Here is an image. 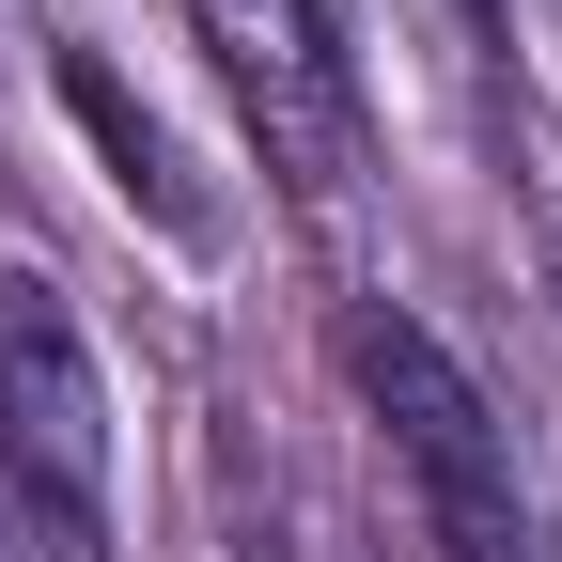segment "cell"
Listing matches in <instances>:
<instances>
[{
    "label": "cell",
    "mask_w": 562,
    "mask_h": 562,
    "mask_svg": "<svg viewBox=\"0 0 562 562\" xmlns=\"http://www.w3.org/2000/svg\"><path fill=\"white\" fill-rule=\"evenodd\" d=\"M344 391L375 406V438H391V469H406L422 531H438V562H531L516 438H501V406L469 391V360H453L422 313H391V297L344 313Z\"/></svg>",
    "instance_id": "1"
},
{
    "label": "cell",
    "mask_w": 562,
    "mask_h": 562,
    "mask_svg": "<svg viewBox=\"0 0 562 562\" xmlns=\"http://www.w3.org/2000/svg\"><path fill=\"white\" fill-rule=\"evenodd\" d=\"M453 16H484V32H501V0H453Z\"/></svg>",
    "instance_id": "5"
},
{
    "label": "cell",
    "mask_w": 562,
    "mask_h": 562,
    "mask_svg": "<svg viewBox=\"0 0 562 562\" xmlns=\"http://www.w3.org/2000/svg\"><path fill=\"white\" fill-rule=\"evenodd\" d=\"M0 501L63 562H94V531H110V375L63 313V281H32V266H0Z\"/></svg>",
    "instance_id": "2"
},
{
    "label": "cell",
    "mask_w": 562,
    "mask_h": 562,
    "mask_svg": "<svg viewBox=\"0 0 562 562\" xmlns=\"http://www.w3.org/2000/svg\"><path fill=\"white\" fill-rule=\"evenodd\" d=\"M63 110H79V125L110 140V172H125V203H157L172 235H203V188L172 172V140H157V110H125V94H110V63H94V47H63Z\"/></svg>",
    "instance_id": "4"
},
{
    "label": "cell",
    "mask_w": 562,
    "mask_h": 562,
    "mask_svg": "<svg viewBox=\"0 0 562 562\" xmlns=\"http://www.w3.org/2000/svg\"><path fill=\"white\" fill-rule=\"evenodd\" d=\"M188 32L220 47V79L266 140V172L281 188H344L360 172V63H344V16L328 0H188Z\"/></svg>",
    "instance_id": "3"
}]
</instances>
